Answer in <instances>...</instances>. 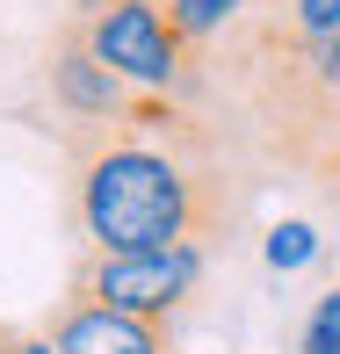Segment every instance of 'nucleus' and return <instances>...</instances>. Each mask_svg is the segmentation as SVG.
I'll return each mask as SVG.
<instances>
[{
  "instance_id": "1",
  "label": "nucleus",
  "mask_w": 340,
  "mask_h": 354,
  "mask_svg": "<svg viewBox=\"0 0 340 354\" xmlns=\"http://www.w3.org/2000/svg\"><path fill=\"white\" fill-rule=\"evenodd\" d=\"M66 217L87 253H167L224 246L247 224L253 174L232 145H181L152 131H58Z\"/></svg>"
},
{
  "instance_id": "2",
  "label": "nucleus",
  "mask_w": 340,
  "mask_h": 354,
  "mask_svg": "<svg viewBox=\"0 0 340 354\" xmlns=\"http://www.w3.org/2000/svg\"><path fill=\"white\" fill-rule=\"evenodd\" d=\"M66 22L87 37V51L102 58L109 73H123L145 94H174V102L196 109L203 73L188 58L181 29H174L167 0H66Z\"/></svg>"
},
{
  "instance_id": "3",
  "label": "nucleus",
  "mask_w": 340,
  "mask_h": 354,
  "mask_svg": "<svg viewBox=\"0 0 340 354\" xmlns=\"http://www.w3.org/2000/svg\"><path fill=\"white\" fill-rule=\"evenodd\" d=\"M203 268H210L203 246H167V253H80L66 297H87V304H109V311L174 326V318L196 304Z\"/></svg>"
},
{
  "instance_id": "4",
  "label": "nucleus",
  "mask_w": 340,
  "mask_h": 354,
  "mask_svg": "<svg viewBox=\"0 0 340 354\" xmlns=\"http://www.w3.org/2000/svg\"><path fill=\"white\" fill-rule=\"evenodd\" d=\"M44 340H51V354H174V326L109 311L87 297H58V311L44 318Z\"/></svg>"
},
{
  "instance_id": "5",
  "label": "nucleus",
  "mask_w": 340,
  "mask_h": 354,
  "mask_svg": "<svg viewBox=\"0 0 340 354\" xmlns=\"http://www.w3.org/2000/svg\"><path fill=\"white\" fill-rule=\"evenodd\" d=\"M174 8V29H181V44H188V58L203 66V51L224 37V29L247 15V0H167Z\"/></svg>"
},
{
  "instance_id": "6",
  "label": "nucleus",
  "mask_w": 340,
  "mask_h": 354,
  "mask_svg": "<svg viewBox=\"0 0 340 354\" xmlns=\"http://www.w3.org/2000/svg\"><path fill=\"white\" fill-rule=\"evenodd\" d=\"M297 354H340V282H326L312 297V311L297 326Z\"/></svg>"
},
{
  "instance_id": "7",
  "label": "nucleus",
  "mask_w": 340,
  "mask_h": 354,
  "mask_svg": "<svg viewBox=\"0 0 340 354\" xmlns=\"http://www.w3.org/2000/svg\"><path fill=\"white\" fill-rule=\"evenodd\" d=\"M312 253H319L312 224H275V232H268V268H304Z\"/></svg>"
},
{
  "instance_id": "8",
  "label": "nucleus",
  "mask_w": 340,
  "mask_h": 354,
  "mask_svg": "<svg viewBox=\"0 0 340 354\" xmlns=\"http://www.w3.org/2000/svg\"><path fill=\"white\" fill-rule=\"evenodd\" d=\"M0 354H29V333H15V326H0Z\"/></svg>"
}]
</instances>
